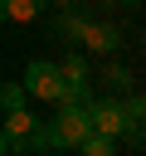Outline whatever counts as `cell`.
Masks as SVG:
<instances>
[{
	"label": "cell",
	"mask_w": 146,
	"mask_h": 156,
	"mask_svg": "<svg viewBox=\"0 0 146 156\" xmlns=\"http://www.w3.org/2000/svg\"><path fill=\"white\" fill-rule=\"evenodd\" d=\"M92 107L88 102H63L58 117L44 127V151H78L88 136H92Z\"/></svg>",
	"instance_id": "6da1fadb"
},
{
	"label": "cell",
	"mask_w": 146,
	"mask_h": 156,
	"mask_svg": "<svg viewBox=\"0 0 146 156\" xmlns=\"http://www.w3.org/2000/svg\"><path fill=\"white\" fill-rule=\"evenodd\" d=\"M24 88H29V98H39V102H54V107L73 102V93H68V78H63V63H44V58H34V63H29V73H24Z\"/></svg>",
	"instance_id": "7a4b0ae2"
},
{
	"label": "cell",
	"mask_w": 146,
	"mask_h": 156,
	"mask_svg": "<svg viewBox=\"0 0 146 156\" xmlns=\"http://www.w3.org/2000/svg\"><path fill=\"white\" fill-rule=\"evenodd\" d=\"M44 127H49V122H39L29 107H19V112H5L0 151H5V156H19V151H29V146H44Z\"/></svg>",
	"instance_id": "3957f363"
},
{
	"label": "cell",
	"mask_w": 146,
	"mask_h": 156,
	"mask_svg": "<svg viewBox=\"0 0 146 156\" xmlns=\"http://www.w3.org/2000/svg\"><path fill=\"white\" fill-rule=\"evenodd\" d=\"M92 24H97L92 5H73V10H58V15H54V34H58V39H68V44H83Z\"/></svg>",
	"instance_id": "277c9868"
},
{
	"label": "cell",
	"mask_w": 146,
	"mask_h": 156,
	"mask_svg": "<svg viewBox=\"0 0 146 156\" xmlns=\"http://www.w3.org/2000/svg\"><path fill=\"white\" fill-rule=\"evenodd\" d=\"M92 127L107 132V136H127V98H97L92 102Z\"/></svg>",
	"instance_id": "5b68a950"
},
{
	"label": "cell",
	"mask_w": 146,
	"mask_h": 156,
	"mask_svg": "<svg viewBox=\"0 0 146 156\" xmlns=\"http://www.w3.org/2000/svg\"><path fill=\"white\" fill-rule=\"evenodd\" d=\"M83 44H88V54H102V58H107V54H117V49H122V29H117L112 20H97V24L88 29V39H83Z\"/></svg>",
	"instance_id": "8992f818"
},
{
	"label": "cell",
	"mask_w": 146,
	"mask_h": 156,
	"mask_svg": "<svg viewBox=\"0 0 146 156\" xmlns=\"http://www.w3.org/2000/svg\"><path fill=\"white\" fill-rule=\"evenodd\" d=\"M127 141L146 146V93H131L127 98Z\"/></svg>",
	"instance_id": "52a82bcc"
},
{
	"label": "cell",
	"mask_w": 146,
	"mask_h": 156,
	"mask_svg": "<svg viewBox=\"0 0 146 156\" xmlns=\"http://www.w3.org/2000/svg\"><path fill=\"white\" fill-rule=\"evenodd\" d=\"M97 83H102L112 98H131V68H122V63H107Z\"/></svg>",
	"instance_id": "ba28073f"
},
{
	"label": "cell",
	"mask_w": 146,
	"mask_h": 156,
	"mask_svg": "<svg viewBox=\"0 0 146 156\" xmlns=\"http://www.w3.org/2000/svg\"><path fill=\"white\" fill-rule=\"evenodd\" d=\"M44 5H49V0H0V15H5L10 24H29Z\"/></svg>",
	"instance_id": "9c48e42d"
},
{
	"label": "cell",
	"mask_w": 146,
	"mask_h": 156,
	"mask_svg": "<svg viewBox=\"0 0 146 156\" xmlns=\"http://www.w3.org/2000/svg\"><path fill=\"white\" fill-rule=\"evenodd\" d=\"M83 156H117V136H107V132H92L83 146H78Z\"/></svg>",
	"instance_id": "30bf717a"
},
{
	"label": "cell",
	"mask_w": 146,
	"mask_h": 156,
	"mask_svg": "<svg viewBox=\"0 0 146 156\" xmlns=\"http://www.w3.org/2000/svg\"><path fill=\"white\" fill-rule=\"evenodd\" d=\"M0 107H5V112H19V107H24V83H5V88H0Z\"/></svg>",
	"instance_id": "8fae6325"
},
{
	"label": "cell",
	"mask_w": 146,
	"mask_h": 156,
	"mask_svg": "<svg viewBox=\"0 0 146 156\" xmlns=\"http://www.w3.org/2000/svg\"><path fill=\"white\" fill-rule=\"evenodd\" d=\"M49 5H58V10H73V5H83V0H49Z\"/></svg>",
	"instance_id": "7c38bea8"
},
{
	"label": "cell",
	"mask_w": 146,
	"mask_h": 156,
	"mask_svg": "<svg viewBox=\"0 0 146 156\" xmlns=\"http://www.w3.org/2000/svg\"><path fill=\"white\" fill-rule=\"evenodd\" d=\"M83 5H117V0H83Z\"/></svg>",
	"instance_id": "4fadbf2b"
},
{
	"label": "cell",
	"mask_w": 146,
	"mask_h": 156,
	"mask_svg": "<svg viewBox=\"0 0 146 156\" xmlns=\"http://www.w3.org/2000/svg\"><path fill=\"white\" fill-rule=\"evenodd\" d=\"M141 49H146V29H141Z\"/></svg>",
	"instance_id": "5bb4252c"
},
{
	"label": "cell",
	"mask_w": 146,
	"mask_h": 156,
	"mask_svg": "<svg viewBox=\"0 0 146 156\" xmlns=\"http://www.w3.org/2000/svg\"><path fill=\"white\" fill-rule=\"evenodd\" d=\"M122 5H136V0H122Z\"/></svg>",
	"instance_id": "9a60e30c"
}]
</instances>
